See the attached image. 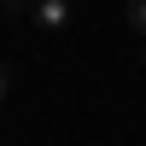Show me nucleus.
Returning a JSON list of instances; mask_svg holds the SVG:
<instances>
[{"label":"nucleus","mask_w":146,"mask_h":146,"mask_svg":"<svg viewBox=\"0 0 146 146\" xmlns=\"http://www.w3.org/2000/svg\"><path fill=\"white\" fill-rule=\"evenodd\" d=\"M6 100H12V70L0 64V105H6Z\"/></svg>","instance_id":"nucleus-3"},{"label":"nucleus","mask_w":146,"mask_h":146,"mask_svg":"<svg viewBox=\"0 0 146 146\" xmlns=\"http://www.w3.org/2000/svg\"><path fill=\"white\" fill-rule=\"evenodd\" d=\"M29 18H35V29H64L70 23V0H35Z\"/></svg>","instance_id":"nucleus-1"},{"label":"nucleus","mask_w":146,"mask_h":146,"mask_svg":"<svg viewBox=\"0 0 146 146\" xmlns=\"http://www.w3.org/2000/svg\"><path fill=\"white\" fill-rule=\"evenodd\" d=\"M129 29H140V41H146V0H129Z\"/></svg>","instance_id":"nucleus-2"},{"label":"nucleus","mask_w":146,"mask_h":146,"mask_svg":"<svg viewBox=\"0 0 146 146\" xmlns=\"http://www.w3.org/2000/svg\"><path fill=\"white\" fill-rule=\"evenodd\" d=\"M140 58H146V41H140Z\"/></svg>","instance_id":"nucleus-5"},{"label":"nucleus","mask_w":146,"mask_h":146,"mask_svg":"<svg viewBox=\"0 0 146 146\" xmlns=\"http://www.w3.org/2000/svg\"><path fill=\"white\" fill-rule=\"evenodd\" d=\"M6 6H12V12H29V6H35V0H6Z\"/></svg>","instance_id":"nucleus-4"}]
</instances>
